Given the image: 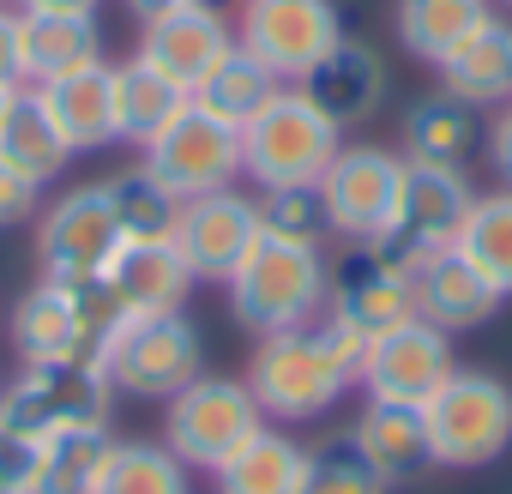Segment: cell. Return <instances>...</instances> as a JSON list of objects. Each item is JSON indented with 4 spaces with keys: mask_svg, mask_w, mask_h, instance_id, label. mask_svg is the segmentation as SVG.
<instances>
[{
    "mask_svg": "<svg viewBox=\"0 0 512 494\" xmlns=\"http://www.w3.org/2000/svg\"><path fill=\"white\" fill-rule=\"evenodd\" d=\"M362 338L350 326H338L332 314L296 326V332H272L253 344L247 356V392L260 404L266 422L296 428V422H320L326 410H338V398L362 380Z\"/></svg>",
    "mask_w": 512,
    "mask_h": 494,
    "instance_id": "6da1fadb",
    "label": "cell"
},
{
    "mask_svg": "<svg viewBox=\"0 0 512 494\" xmlns=\"http://www.w3.org/2000/svg\"><path fill=\"white\" fill-rule=\"evenodd\" d=\"M266 428L260 404H253L247 380L229 374H199L193 386H181L163 404V446L187 464V470H223L253 434Z\"/></svg>",
    "mask_w": 512,
    "mask_h": 494,
    "instance_id": "8992f818",
    "label": "cell"
},
{
    "mask_svg": "<svg viewBox=\"0 0 512 494\" xmlns=\"http://www.w3.org/2000/svg\"><path fill=\"white\" fill-rule=\"evenodd\" d=\"M13 7H49V13H97V0H13Z\"/></svg>",
    "mask_w": 512,
    "mask_h": 494,
    "instance_id": "b9f144b4",
    "label": "cell"
},
{
    "mask_svg": "<svg viewBox=\"0 0 512 494\" xmlns=\"http://www.w3.org/2000/svg\"><path fill=\"white\" fill-rule=\"evenodd\" d=\"M121 320L103 278H37L13 308V344L25 362H97Z\"/></svg>",
    "mask_w": 512,
    "mask_h": 494,
    "instance_id": "277c9868",
    "label": "cell"
},
{
    "mask_svg": "<svg viewBox=\"0 0 512 494\" xmlns=\"http://www.w3.org/2000/svg\"><path fill=\"white\" fill-rule=\"evenodd\" d=\"M115 452V434L109 422H79V428H61L43 440V458H37V488L31 494H97V476Z\"/></svg>",
    "mask_w": 512,
    "mask_h": 494,
    "instance_id": "f1b7e54d",
    "label": "cell"
},
{
    "mask_svg": "<svg viewBox=\"0 0 512 494\" xmlns=\"http://www.w3.org/2000/svg\"><path fill=\"white\" fill-rule=\"evenodd\" d=\"M37 458H43V440H25L0 422V488L7 494H31L37 488Z\"/></svg>",
    "mask_w": 512,
    "mask_h": 494,
    "instance_id": "8d00e7d4",
    "label": "cell"
},
{
    "mask_svg": "<svg viewBox=\"0 0 512 494\" xmlns=\"http://www.w3.org/2000/svg\"><path fill=\"white\" fill-rule=\"evenodd\" d=\"M187 103L181 85H169L151 61L127 55L115 61V139L121 145H145L151 133H163V121Z\"/></svg>",
    "mask_w": 512,
    "mask_h": 494,
    "instance_id": "f546056e",
    "label": "cell"
},
{
    "mask_svg": "<svg viewBox=\"0 0 512 494\" xmlns=\"http://www.w3.org/2000/svg\"><path fill=\"white\" fill-rule=\"evenodd\" d=\"M494 19V0H398V13H392V25H398V43L416 55V61H428V67H440L470 31H482Z\"/></svg>",
    "mask_w": 512,
    "mask_h": 494,
    "instance_id": "83f0119b",
    "label": "cell"
},
{
    "mask_svg": "<svg viewBox=\"0 0 512 494\" xmlns=\"http://www.w3.org/2000/svg\"><path fill=\"white\" fill-rule=\"evenodd\" d=\"M253 205H260V229L266 235H290V241H314V247L332 235L320 187H260Z\"/></svg>",
    "mask_w": 512,
    "mask_h": 494,
    "instance_id": "d590c367",
    "label": "cell"
},
{
    "mask_svg": "<svg viewBox=\"0 0 512 494\" xmlns=\"http://www.w3.org/2000/svg\"><path fill=\"white\" fill-rule=\"evenodd\" d=\"M49 115L61 121V133L73 139V151H97V145H115V67L109 61H91V67H73L49 85H37Z\"/></svg>",
    "mask_w": 512,
    "mask_h": 494,
    "instance_id": "d4e9b609",
    "label": "cell"
},
{
    "mask_svg": "<svg viewBox=\"0 0 512 494\" xmlns=\"http://www.w3.org/2000/svg\"><path fill=\"white\" fill-rule=\"evenodd\" d=\"M103 193H109V211H115V223H121V235H127V241L169 235V229H175V217H181V199H175V193H169L145 163L115 169V175L103 181Z\"/></svg>",
    "mask_w": 512,
    "mask_h": 494,
    "instance_id": "836d02e7",
    "label": "cell"
},
{
    "mask_svg": "<svg viewBox=\"0 0 512 494\" xmlns=\"http://www.w3.org/2000/svg\"><path fill=\"white\" fill-rule=\"evenodd\" d=\"M476 205V187L464 169H434V163H404V187H398V211L386 223L380 241H368L374 254H386L392 266H422L428 254L458 241L464 217Z\"/></svg>",
    "mask_w": 512,
    "mask_h": 494,
    "instance_id": "30bf717a",
    "label": "cell"
},
{
    "mask_svg": "<svg viewBox=\"0 0 512 494\" xmlns=\"http://www.w3.org/2000/svg\"><path fill=\"white\" fill-rule=\"evenodd\" d=\"M37 211H43V187H37L31 175H19V169L0 163V229H19V223H31Z\"/></svg>",
    "mask_w": 512,
    "mask_h": 494,
    "instance_id": "74e56055",
    "label": "cell"
},
{
    "mask_svg": "<svg viewBox=\"0 0 512 494\" xmlns=\"http://www.w3.org/2000/svg\"><path fill=\"white\" fill-rule=\"evenodd\" d=\"M278 91H284V79H278V73H272L266 61H253V55H247V49L235 43V49H229V55H223L217 67H211V79H205V85H199L193 97H199V103H205L211 115H223L229 127H247V121L260 115V109H266V103H272Z\"/></svg>",
    "mask_w": 512,
    "mask_h": 494,
    "instance_id": "4dcf8cb0",
    "label": "cell"
},
{
    "mask_svg": "<svg viewBox=\"0 0 512 494\" xmlns=\"http://www.w3.org/2000/svg\"><path fill=\"white\" fill-rule=\"evenodd\" d=\"M0 7H13V0H0Z\"/></svg>",
    "mask_w": 512,
    "mask_h": 494,
    "instance_id": "7bdbcfd3",
    "label": "cell"
},
{
    "mask_svg": "<svg viewBox=\"0 0 512 494\" xmlns=\"http://www.w3.org/2000/svg\"><path fill=\"white\" fill-rule=\"evenodd\" d=\"M410 290H416V314L440 332H470L482 320L500 314V290L458 254V247H440L422 266H410Z\"/></svg>",
    "mask_w": 512,
    "mask_h": 494,
    "instance_id": "d6986e66",
    "label": "cell"
},
{
    "mask_svg": "<svg viewBox=\"0 0 512 494\" xmlns=\"http://www.w3.org/2000/svg\"><path fill=\"white\" fill-rule=\"evenodd\" d=\"M398 151L404 163H434V169H464L470 151H476V109L434 91V97H416L398 121Z\"/></svg>",
    "mask_w": 512,
    "mask_h": 494,
    "instance_id": "484cf974",
    "label": "cell"
},
{
    "mask_svg": "<svg viewBox=\"0 0 512 494\" xmlns=\"http://www.w3.org/2000/svg\"><path fill=\"white\" fill-rule=\"evenodd\" d=\"M229 314L241 332L272 338V332H296L308 320L326 314L332 296V260L314 241H290V235H266L247 247V260L229 272Z\"/></svg>",
    "mask_w": 512,
    "mask_h": 494,
    "instance_id": "7a4b0ae2",
    "label": "cell"
},
{
    "mask_svg": "<svg viewBox=\"0 0 512 494\" xmlns=\"http://www.w3.org/2000/svg\"><path fill=\"white\" fill-rule=\"evenodd\" d=\"M308 470V446L296 434H284L278 422H266L223 470H211L217 494H296Z\"/></svg>",
    "mask_w": 512,
    "mask_h": 494,
    "instance_id": "4316f807",
    "label": "cell"
},
{
    "mask_svg": "<svg viewBox=\"0 0 512 494\" xmlns=\"http://www.w3.org/2000/svg\"><path fill=\"white\" fill-rule=\"evenodd\" d=\"M97 494H193V470L163 440H115Z\"/></svg>",
    "mask_w": 512,
    "mask_h": 494,
    "instance_id": "1f68e13d",
    "label": "cell"
},
{
    "mask_svg": "<svg viewBox=\"0 0 512 494\" xmlns=\"http://www.w3.org/2000/svg\"><path fill=\"white\" fill-rule=\"evenodd\" d=\"M404 187V151L386 145H344L320 175V199L338 241H380Z\"/></svg>",
    "mask_w": 512,
    "mask_h": 494,
    "instance_id": "5bb4252c",
    "label": "cell"
},
{
    "mask_svg": "<svg viewBox=\"0 0 512 494\" xmlns=\"http://www.w3.org/2000/svg\"><path fill=\"white\" fill-rule=\"evenodd\" d=\"M139 163L175 193V199H199V193H223L241 187V127H229L223 115H211L199 97H187L163 133H151L139 145Z\"/></svg>",
    "mask_w": 512,
    "mask_h": 494,
    "instance_id": "ba28073f",
    "label": "cell"
},
{
    "mask_svg": "<svg viewBox=\"0 0 512 494\" xmlns=\"http://www.w3.org/2000/svg\"><path fill=\"white\" fill-rule=\"evenodd\" d=\"M169 241L181 247V260L199 284H229V272L247 260V247L260 241V205L241 187L181 199V217H175Z\"/></svg>",
    "mask_w": 512,
    "mask_h": 494,
    "instance_id": "9a60e30c",
    "label": "cell"
},
{
    "mask_svg": "<svg viewBox=\"0 0 512 494\" xmlns=\"http://www.w3.org/2000/svg\"><path fill=\"white\" fill-rule=\"evenodd\" d=\"M19 55H25V85H49L73 67L103 61V25L97 13L19 7Z\"/></svg>",
    "mask_w": 512,
    "mask_h": 494,
    "instance_id": "603a6c76",
    "label": "cell"
},
{
    "mask_svg": "<svg viewBox=\"0 0 512 494\" xmlns=\"http://www.w3.org/2000/svg\"><path fill=\"white\" fill-rule=\"evenodd\" d=\"M0 494H7V488H0Z\"/></svg>",
    "mask_w": 512,
    "mask_h": 494,
    "instance_id": "f6af8a7d",
    "label": "cell"
},
{
    "mask_svg": "<svg viewBox=\"0 0 512 494\" xmlns=\"http://www.w3.org/2000/svg\"><path fill=\"white\" fill-rule=\"evenodd\" d=\"M103 374L115 392L127 398H157L169 404L181 386H193L205 374V344L199 326L181 308L163 314H121L109 344H103Z\"/></svg>",
    "mask_w": 512,
    "mask_h": 494,
    "instance_id": "5b68a950",
    "label": "cell"
},
{
    "mask_svg": "<svg viewBox=\"0 0 512 494\" xmlns=\"http://www.w3.org/2000/svg\"><path fill=\"white\" fill-rule=\"evenodd\" d=\"M0 103H7V91H0Z\"/></svg>",
    "mask_w": 512,
    "mask_h": 494,
    "instance_id": "ee69618b",
    "label": "cell"
},
{
    "mask_svg": "<svg viewBox=\"0 0 512 494\" xmlns=\"http://www.w3.org/2000/svg\"><path fill=\"white\" fill-rule=\"evenodd\" d=\"M121 241L127 235L109 211L103 181L67 187L49 211H37V272L43 278H103Z\"/></svg>",
    "mask_w": 512,
    "mask_h": 494,
    "instance_id": "7c38bea8",
    "label": "cell"
},
{
    "mask_svg": "<svg viewBox=\"0 0 512 494\" xmlns=\"http://www.w3.org/2000/svg\"><path fill=\"white\" fill-rule=\"evenodd\" d=\"M73 157L79 151L61 133V121L49 115L43 91L37 85H13L7 103H0V163L19 169V175H31L37 187H49V181H61V169Z\"/></svg>",
    "mask_w": 512,
    "mask_h": 494,
    "instance_id": "44dd1931",
    "label": "cell"
},
{
    "mask_svg": "<svg viewBox=\"0 0 512 494\" xmlns=\"http://www.w3.org/2000/svg\"><path fill=\"white\" fill-rule=\"evenodd\" d=\"M440 91L470 103V109H506L512 103V19H488L482 31H470L440 67Z\"/></svg>",
    "mask_w": 512,
    "mask_h": 494,
    "instance_id": "cb8c5ba5",
    "label": "cell"
},
{
    "mask_svg": "<svg viewBox=\"0 0 512 494\" xmlns=\"http://www.w3.org/2000/svg\"><path fill=\"white\" fill-rule=\"evenodd\" d=\"M296 494H392V488L350 440H320L308 446V470Z\"/></svg>",
    "mask_w": 512,
    "mask_h": 494,
    "instance_id": "e575fe53",
    "label": "cell"
},
{
    "mask_svg": "<svg viewBox=\"0 0 512 494\" xmlns=\"http://www.w3.org/2000/svg\"><path fill=\"white\" fill-rule=\"evenodd\" d=\"M103 284L121 302V314H163V308H181L199 278L187 272L181 247L169 235H151V241H121L115 247V260L103 266Z\"/></svg>",
    "mask_w": 512,
    "mask_h": 494,
    "instance_id": "ffe728a7",
    "label": "cell"
},
{
    "mask_svg": "<svg viewBox=\"0 0 512 494\" xmlns=\"http://www.w3.org/2000/svg\"><path fill=\"white\" fill-rule=\"evenodd\" d=\"M506 7H512V0H506Z\"/></svg>",
    "mask_w": 512,
    "mask_h": 494,
    "instance_id": "bcb514c9",
    "label": "cell"
},
{
    "mask_svg": "<svg viewBox=\"0 0 512 494\" xmlns=\"http://www.w3.org/2000/svg\"><path fill=\"white\" fill-rule=\"evenodd\" d=\"M452 368H458V356H452V332H440V326H428L422 314H410V320H398L392 332H380V338H368V350H362V392L368 398H380V404H428L446 380H452Z\"/></svg>",
    "mask_w": 512,
    "mask_h": 494,
    "instance_id": "4fadbf2b",
    "label": "cell"
},
{
    "mask_svg": "<svg viewBox=\"0 0 512 494\" xmlns=\"http://www.w3.org/2000/svg\"><path fill=\"white\" fill-rule=\"evenodd\" d=\"M109 374L97 362H25L13 386H0V422L25 440H49L79 422H109Z\"/></svg>",
    "mask_w": 512,
    "mask_h": 494,
    "instance_id": "9c48e42d",
    "label": "cell"
},
{
    "mask_svg": "<svg viewBox=\"0 0 512 494\" xmlns=\"http://www.w3.org/2000/svg\"><path fill=\"white\" fill-rule=\"evenodd\" d=\"M452 247L500 296H512V193L506 187L500 193H476V205H470V217H464Z\"/></svg>",
    "mask_w": 512,
    "mask_h": 494,
    "instance_id": "d6a6232c",
    "label": "cell"
},
{
    "mask_svg": "<svg viewBox=\"0 0 512 494\" xmlns=\"http://www.w3.org/2000/svg\"><path fill=\"white\" fill-rule=\"evenodd\" d=\"M434 464L446 470H482L512 446V386L482 368H452V380L422 404Z\"/></svg>",
    "mask_w": 512,
    "mask_h": 494,
    "instance_id": "52a82bcc",
    "label": "cell"
},
{
    "mask_svg": "<svg viewBox=\"0 0 512 494\" xmlns=\"http://www.w3.org/2000/svg\"><path fill=\"white\" fill-rule=\"evenodd\" d=\"M344 151V127L320 115L302 85H284L241 127V181L253 187H320L332 157Z\"/></svg>",
    "mask_w": 512,
    "mask_h": 494,
    "instance_id": "3957f363",
    "label": "cell"
},
{
    "mask_svg": "<svg viewBox=\"0 0 512 494\" xmlns=\"http://www.w3.org/2000/svg\"><path fill=\"white\" fill-rule=\"evenodd\" d=\"M25 85V55H19V7H0V91Z\"/></svg>",
    "mask_w": 512,
    "mask_h": 494,
    "instance_id": "f35d334b",
    "label": "cell"
},
{
    "mask_svg": "<svg viewBox=\"0 0 512 494\" xmlns=\"http://www.w3.org/2000/svg\"><path fill=\"white\" fill-rule=\"evenodd\" d=\"M235 49V19L223 7H169L139 19V61H151L169 85H181L187 97L211 79V67Z\"/></svg>",
    "mask_w": 512,
    "mask_h": 494,
    "instance_id": "2e32d148",
    "label": "cell"
},
{
    "mask_svg": "<svg viewBox=\"0 0 512 494\" xmlns=\"http://www.w3.org/2000/svg\"><path fill=\"white\" fill-rule=\"evenodd\" d=\"M344 37L338 0H241V25L235 43L266 61L284 85H302L308 67Z\"/></svg>",
    "mask_w": 512,
    "mask_h": 494,
    "instance_id": "8fae6325",
    "label": "cell"
},
{
    "mask_svg": "<svg viewBox=\"0 0 512 494\" xmlns=\"http://www.w3.org/2000/svg\"><path fill=\"white\" fill-rule=\"evenodd\" d=\"M133 19H151V13H169V7H217V0H127Z\"/></svg>",
    "mask_w": 512,
    "mask_h": 494,
    "instance_id": "60d3db41",
    "label": "cell"
},
{
    "mask_svg": "<svg viewBox=\"0 0 512 494\" xmlns=\"http://www.w3.org/2000/svg\"><path fill=\"white\" fill-rule=\"evenodd\" d=\"M326 314L338 326H350L362 344L392 332L398 320L416 314V290H410V272L392 266L386 254H374L368 241H350V254L332 266V296H326Z\"/></svg>",
    "mask_w": 512,
    "mask_h": 494,
    "instance_id": "e0dca14e",
    "label": "cell"
},
{
    "mask_svg": "<svg viewBox=\"0 0 512 494\" xmlns=\"http://www.w3.org/2000/svg\"><path fill=\"white\" fill-rule=\"evenodd\" d=\"M488 169H494V181L512 193V103L494 115V127H488Z\"/></svg>",
    "mask_w": 512,
    "mask_h": 494,
    "instance_id": "ab89813d",
    "label": "cell"
},
{
    "mask_svg": "<svg viewBox=\"0 0 512 494\" xmlns=\"http://www.w3.org/2000/svg\"><path fill=\"white\" fill-rule=\"evenodd\" d=\"M302 91L320 103V115H332L344 133L374 121L386 103V61L362 43V37H338L302 79Z\"/></svg>",
    "mask_w": 512,
    "mask_h": 494,
    "instance_id": "ac0fdd59",
    "label": "cell"
},
{
    "mask_svg": "<svg viewBox=\"0 0 512 494\" xmlns=\"http://www.w3.org/2000/svg\"><path fill=\"white\" fill-rule=\"evenodd\" d=\"M350 446L386 476V488L398 482H422L434 470V440H428V416L416 404H380L368 398V410L350 428Z\"/></svg>",
    "mask_w": 512,
    "mask_h": 494,
    "instance_id": "7402d4cb",
    "label": "cell"
}]
</instances>
